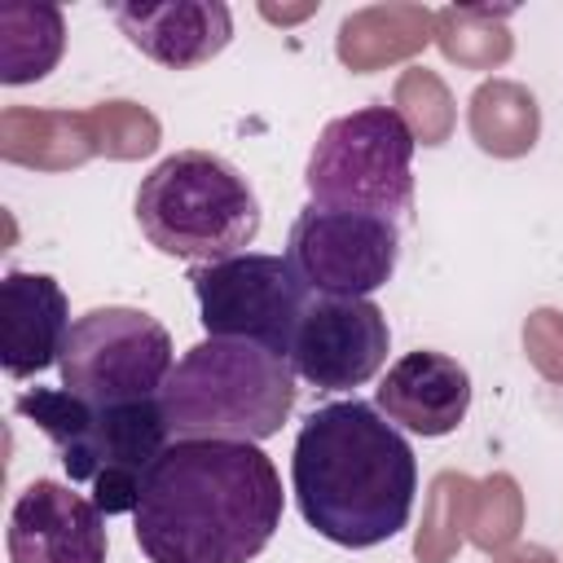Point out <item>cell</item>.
<instances>
[{
	"mask_svg": "<svg viewBox=\"0 0 563 563\" xmlns=\"http://www.w3.org/2000/svg\"><path fill=\"white\" fill-rule=\"evenodd\" d=\"M282 475L246 440H176L145 471L132 537L150 563H251L282 523Z\"/></svg>",
	"mask_w": 563,
	"mask_h": 563,
	"instance_id": "obj_1",
	"label": "cell"
},
{
	"mask_svg": "<svg viewBox=\"0 0 563 563\" xmlns=\"http://www.w3.org/2000/svg\"><path fill=\"white\" fill-rule=\"evenodd\" d=\"M290 493L308 528L343 550L391 541L418 493L409 440L365 400H330L312 409L295 435Z\"/></svg>",
	"mask_w": 563,
	"mask_h": 563,
	"instance_id": "obj_2",
	"label": "cell"
},
{
	"mask_svg": "<svg viewBox=\"0 0 563 563\" xmlns=\"http://www.w3.org/2000/svg\"><path fill=\"white\" fill-rule=\"evenodd\" d=\"M295 365L260 343L202 339L158 391V409L176 440H246L282 431L295 409Z\"/></svg>",
	"mask_w": 563,
	"mask_h": 563,
	"instance_id": "obj_3",
	"label": "cell"
},
{
	"mask_svg": "<svg viewBox=\"0 0 563 563\" xmlns=\"http://www.w3.org/2000/svg\"><path fill=\"white\" fill-rule=\"evenodd\" d=\"M13 409L53 440L70 484H88L101 515L136 510L145 471L158 462L172 435L158 400L97 409L66 387H35L22 391Z\"/></svg>",
	"mask_w": 563,
	"mask_h": 563,
	"instance_id": "obj_4",
	"label": "cell"
},
{
	"mask_svg": "<svg viewBox=\"0 0 563 563\" xmlns=\"http://www.w3.org/2000/svg\"><path fill=\"white\" fill-rule=\"evenodd\" d=\"M136 224L154 251L220 264L260 233V202L246 176L207 150H176L136 189Z\"/></svg>",
	"mask_w": 563,
	"mask_h": 563,
	"instance_id": "obj_5",
	"label": "cell"
},
{
	"mask_svg": "<svg viewBox=\"0 0 563 563\" xmlns=\"http://www.w3.org/2000/svg\"><path fill=\"white\" fill-rule=\"evenodd\" d=\"M413 128L391 106H361L321 128L303 185L317 207L400 220L413 211Z\"/></svg>",
	"mask_w": 563,
	"mask_h": 563,
	"instance_id": "obj_6",
	"label": "cell"
},
{
	"mask_svg": "<svg viewBox=\"0 0 563 563\" xmlns=\"http://www.w3.org/2000/svg\"><path fill=\"white\" fill-rule=\"evenodd\" d=\"M62 387L97 409L158 400L172 361V334L141 308H88L62 347Z\"/></svg>",
	"mask_w": 563,
	"mask_h": 563,
	"instance_id": "obj_7",
	"label": "cell"
},
{
	"mask_svg": "<svg viewBox=\"0 0 563 563\" xmlns=\"http://www.w3.org/2000/svg\"><path fill=\"white\" fill-rule=\"evenodd\" d=\"M189 286L198 295V321L207 339L260 343L290 361V343L312 295L286 255L242 251L220 264H194Z\"/></svg>",
	"mask_w": 563,
	"mask_h": 563,
	"instance_id": "obj_8",
	"label": "cell"
},
{
	"mask_svg": "<svg viewBox=\"0 0 563 563\" xmlns=\"http://www.w3.org/2000/svg\"><path fill=\"white\" fill-rule=\"evenodd\" d=\"M286 260L312 299H369L400 260L396 220L308 202L286 238Z\"/></svg>",
	"mask_w": 563,
	"mask_h": 563,
	"instance_id": "obj_9",
	"label": "cell"
},
{
	"mask_svg": "<svg viewBox=\"0 0 563 563\" xmlns=\"http://www.w3.org/2000/svg\"><path fill=\"white\" fill-rule=\"evenodd\" d=\"M387 347L391 330L374 299H312L295 330L290 365L321 391H347L383 369Z\"/></svg>",
	"mask_w": 563,
	"mask_h": 563,
	"instance_id": "obj_10",
	"label": "cell"
},
{
	"mask_svg": "<svg viewBox=\"0 0 563 563\" xmlns=\"http://www.w3.org/2000/svg\"><path fill=\"white\" fill-rule=\"evenodd\" d=\"M9 563H106L97 501L57 479H31L9 510Z\"/></svg>",
	"mask_w": 563,
	"mask_h": 563,
	"instance_id": "obj_11",
	"label": "cell"
},
{
	"mask_svg": "<svg viewBox=\"0 0 563 563\" xmlns=\"http://www.w3.org/2000/svg\"><path fill=\"white\" fill-rule=\"evenodd\" d=\"M374 409L413 435H427V440L449 435L462 427L471 409V374L444 352H431V347L405 352L378 383Z\"/></svg>",
	"mask_w": 563,
	"mask_h": 563,
	"instance_id": "obj_12",
	"label": "cell"
},
{
	"mask_svg": "<svg viewBox=\"0 0 563 563\" xmlns=\"http://www.w3.org/2000/svg\"><path fill=\"white\" fill-rule=\"evenodd\" d=\"M70 303L48 273L9 268L0 277V365L9 378H35L62 361Z\"/></svg>",
	"mask_w": 563,
	"mask_h": 563,
	"instance_id": "obj_13",
	"label": "cell"
},
{
	"mask_svg": "<svg viewBox=\"0 0 563 563\" xmlns=\"http://www.w3.org/2000/svg\"><path fill=\"white\" fill-rule=\"evenodd\" d=\"M114 26L150 62L189 70L211 62L233 40V13L220 0H172V4H114Z\"/></svg>",
	"mask_w": 563,
	"mask_h": 563,
	"instance_id": "obj_14",
	"label": "cell"
},
{
	"mask_svg": "<svg viewBox=\"0 0 563 563\" xmlns=\"http://www.w3.org/2000/svg\"><path fill=\"white\" fill-rule=\"evenodd\" d=\"M435 35V13L422 4H374L347 13L339 26V62L352 70H378L383 62H400L418 53Z\"/></svg>",
	"mask_w": 563,
	"mask_h": 563,
	"instance_id": "obj_15",
	"label": "cell"
},
{
	"mask_svg": "<svg viewBox=\"0 0 563 563\" xmlns=\"http://www.w3.org/2000/svg\"><path fill=\"white\" fill-rule=\"evenodd\" d=\"M0 154L9 163H26V167H75L88 154H97L88 119L70 114V110H26V106H9L0 114Z\"/></svg>",
	"mask_w": 563,
	"mask_h": 563,
	"instance_id": "obj_16",
	"label": "cell"
},
{
	"mask_svg": "<svg viewBox=\"0 0 563 563\" xmlns=\"http://www.w3.org/2000/svg\"><path fill=\"white\" fill-rule=\"evenodd\" d=\"M466 123H471V136H475V145L484 154L519 158V154H528L537 145L541 110H537V97L523 84H515V79H484L471 92Z\"/></svg>",
	"mask_w": 563,
	"mask_h": 563,
	"instance_id": "obj_17",
	"label": "cell"
},
{
	"mask_svg": "<svg viewBox=\"0 0 563 563\" xmlns=\"http://www.w3.org/2000/svg\"><path fill=\"white\" fill-rule=\"evenodd\" d=\"M66 48V18L57 4L0 9V84L44 79Z\"/></svg>",
	"mask_w": 563,
	"mask_h": 563,
	"instance_id": "obj_18",
	"label": "cell"
},
{
	"mask_svg": "<svg viewBox=\"0 0 563 563\" xmlns=\"http://www.w3.org/2000/svg\"><path fill=\"white\" fill-rule=\"evenodd\" d=\"M510 9H475V4H453L435 13V44L444 48L449 62L462 66H501L510 57V31L501 26Z\"/></svg>",
	"mask_w": 563,
	"mask_h": 563,
	"instance_id": "obj_19",
	"label": "cell"
},
{
	"mask_svg": "<svg viewBox=\"0 0 563 563\" xmlns=\"http://www.w3.org/2000/svg\"><path fill=\"white\" fill-rule=\"evenodd\" d=\"M84 119H88L97 154L141 158V154H150L158 145V119L145 106H136V101H101Z\"/></svg>",
	"mask_w": 563,
	"mask_h": 563,
	"instance_id": "obj_20",
	"label": "cell"
},
{
	"mask_svg": "<svg viewBox=\"0 0 563 563\" xmlns=\"http://www.w3.org/2000/svg\"><path fill=\"white\" fill-rule=\"evenodd\" d=\"M396 114L413 123V141L422 136V145H440L453 128V101L431 70H405L396 84Z\"/></svg>",
	"mask_w": 563,
	"mask_h": 563,
	"instance_id": "obj_21",
	"label": "cell"
},
{
	"mask_svg": "<svg viewBox=\"0 0 563 563\" xmlns=\"http://www.w3.org/2000/svg\"><path fill=\"white\" fill-rule=\"evenodd\" d=\"M515 528H519V493H515V479L497 475L484 484V501L475 515V541L484 550H497L515 537Z\"/></svg>",
	"mask_w": 563,
	"mask_h": 563,
	"instance_id": "obj_22",
	"label": "cell"
},
{
	"mask_svg": "<svg viewBox=\"0 0 563 563\" xmlns=\"http://www.w3.org/2000/svg\"><path fill=\"white\" fill-rule=\"evenodd\" d=\"M471 493V488H466ZM466 493L453 501V510H444L449 506V475H440L435 479V493H431V519H427V528L418 532V559H427V563H440L453 545H457V537H462V528H457V506H466Z\"/></svg>",
	"mask_w": 563,
	"mask_h": 563,
	"instance_id": "obj_23",
	"label": "cell"
},
{
	"mask_svg": "<svg viewBox=\"0 0 563 563\" xmlns=\"http://www.w3.org/2000/svg\"><path fill=\"white\" fill-rule=\"evenodd\" d=\"M523 343H528V356L537 361V369L554 383H563V317L541 308L528 317L523 325Z\"/></svg>",
	"mask_w": 563,
	"mask_h": 563,
	"instance_id": "obj_24",
	"label": "cell"
},
{
	"mask_svg": "<svg viewBox=\"0 0 563 563\" xmlns=\"http://www.w3.org/2000/svg\"><path fill=\"white\" fill-rule=\"evenodd\" d=\"M497 563H550V554L545 550H515V554H506V559H497Z\"/></svg>",
	"mask_w": 563,
	"mask_h": 563,
	"instance_id": "obj_25",
	"label": "cell"
},
{
	"mask_svg": "<svg viewBox=\"0 0 563 563\" xmlns=\"http://www.w3.org/2000/svg\"><path fill=\"white\" fill-rule=\"evenodd\" d=\"M308 13H312V4H303V9H264V18H273V22H299Z\"/></svg>",
	"mask_w": 563,
	"mask_h": 563,
	"instance_id": "obj_26",
	"label": "cell"
}]
</instances>
